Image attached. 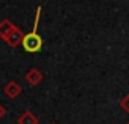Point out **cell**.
<instances>
[{"label": "cell", "mask_w": 129, "mask_h": 124, "mask_svg": "<svg viewBox=\"0 0 129 124\" xmlns=\"http://www.w3.org/2000/svg\"><path fill=\"white\" fill-rule=\"evenodd\" d=\"M40 17H41V8L38 6L37 8V14H35V21H34V30L26 33L23 36V41H21V45L26 51L29 53H37L43 48V38L38 35L37 29H38V23H40Z\"/></svg>", "instance_id": "cell-1"}, {"label": "cell", "mask_w": 129, "mask_h": 124, "mask_svg": "<svg viewBox=\"0 0 129 124\" xmlns=\"http://www.w3.org/2000/svg\"><path fill=\"white\" fill-rule=\"evenodd\" d=\"M23 36H24V33L21 32V29L20 27H14L11 32H9V35L5 38V42L11 47V48H15V47H18L20 44H21V41H23Z\"/></svg>", "instance_id": "cell-2"}, {"label": "cell", "mask_w": 129, "mask_h": 124, "mask_svg": "<svg viewBox=\"0 0 129 124\" xmlns=\"http://www.w3.org/2000/svg\"><path fill=\"white\" fill-rule=\"evenodd\" d=\"M21 86H20V83H17L15 80H11V82H8L6 85H5V88H3V92H5V95L8 97V98H11V100H15L17 97H20V94H21Z\"/></svg>", "instance_id": "cell-3"}, {"label": "cell", "mask_w": 129, "mask_h": 124, "mask_svg": "<svg viewBox=\"0 0 129 124\" xmlns=\"http://www.w3.org/2000/svg\"><path fill=\"white\" fill-rule=\"evenodd\" d=\"M24 79H26V82H27L30 86H37V85H40L41 80H43V73H41L38 68H30V70L26 73Z\"/></svg>", "instance_id": "cell-4"}, {"label": "cell", "mask_w": 129, "mask_h": 124, "mask_svg": "<svg viewBox=\"0 0 129 124\" xmlns=\"http://www.w3.org/2000/svg\"><path fill=\"white\" fill-rule=\"evenodd\" d=\"M17 122H18V124H38V116H37L34 112H30V110H24V112L18 116Z\"/></svg>", "instance_id": "cell-5"}, {"label": "cell", "mask_w": 129, "mask_h": 124, "mask_svg": "<svg viewBox=\"0 0 129 124\" xmlns=\"http://www.w3.org/2000/svg\"><path fill=\"white\" fill-rule=\"evenodd\" d=\"M14 27H15V24H14L11 20H8V18L2 20V21H0V38L5 41V38L9 35V32H11Z\"/></svg>", "instance_id": "cell-6"}, {"label": "cell", "mask_w": 129, "mask_h": 124, "mask_svg": "<svg viewBox=\"0 0 129 124\" xmlns=\"http://www.w3.org/2000/svg\"><path fill=\"white\" fill-rule=\"evenodd\" d=\"M118 106H120V107H121L126 113H129V94H127V95H124V97L120 100Z\"/></svg>", "instance_id": "cell-7"}, {"label": "cell", "mask_w": 129, "mask_h": 124, "mask_svg": "<svg viewBox=\"0 0 129 124\" xmlns=\"http://www.w3.org/2000/svg\"><path fill=\"white\" fill-rule=\"evenodd\" d=\"M5 113H6V109L3 107V104H2V103H0V119L5 116Z\"/></svg>", "instance_id": "cell-8"}, {"label": "cell", "mask_w": 129, "mask_h": 124, "mask_svg": "<svg viewBox=\"0 0 129 124\" xmlns=\"http://www.w3.org/2000/svg\"><path fill=\"white\" fill-rule=\"evenodd\" d=\"M126 124H129V121H127V122H126Z\"/></svg>", "instance_id": "cell-9"}, {"label": "cell", "mask_w": 129, "mask_h": 124, "mask_svg": "<svg viewBox=\"0 0 129 124\" xmlns=\"http://www.w3.org/2000/svg\"><path fill=\"white\" fill-rule=\"evenodd\" d=\"M52 124H56V122H52Z\"/></svg>", "instance_id": "cell-10"}]
</instances>
